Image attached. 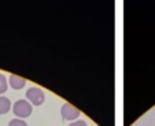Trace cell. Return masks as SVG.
Here are the masks:
<instances>
[{
	"mask_svg": "<svg viewBox=\"0 0 155 126\" xmlns=\"http://www.w3.org/2000/svg\"><path fill=\"white\" fill-rule=\"evenodd\" d=\"M12 112L15 114V117L19 119H24L32 115L33 112V106L28 102L26 99H19L12 104Z\"/></svg>",
	"mask_w": 155,
	"mask_h": 126,
	"instance_id": "1",
	"label": "cell"
},
{
	"mask_svg": "<svg viewBox=\"0 0 155 126\" xmlns=\"http://www.w3.org/2000/svg\"><path fill=\"white\" fill-rule=\"evenodd\" d=\"M26 100L32 106H41L45 100V93L38 86H32L26 91Z\"/></svg>",
	"mask_w": 155,
	"mask_h": 126,
	"instance_id": "2",
	"label": "cell"
},
{
	"mask_svg": "<svg viewBox=\"0 0 155 126\" xmlns=\"http://www.w3.org/2000/svg\"><path fill=\"white\" fill-rule=\"evenodd\" d=\"M80 114H81L80 110L76 108L73 104H70V103H64L61 108V115L64 121H71V122H73V121H77L80 117Z\"/></svg>",
	"mask_w": 155,
	"mask_h": 126,
	"instance_id": "3",
	"label": "cell"
},
{
	"mask_svg": "<svg viewBox=\"0 0 155 126\" xmlns=\"http://www.w3.org/2000/svg\"><path fill=\"white\" fill-rule=\"evenodd\" d=\"M7 79H8V86H11V88L15 89V91L24 89V86L26 85V79L19 77V76H17V74H11Z\"/></svg>",
	"mask_w": 155,
	"mask_h": 126,
	"instance_id": "4",
	"label": "cell"
},
{
	"mask_svg": "<svg viewBox=\"0 0 155 126\" xmlns=\"http://www.w3.org/2000/svg\"><path fill=\"white\" fill-rule=\"evenodd\" d=\"M12 108L11 100L6 96H0V115H4Z\"/></svg>",
	"mask_w": 155,
	"mask_h": 126,
	"instance_id": "5",
	"label": "cell"
},
{
	"mask_svg": "<svg viewBox=\"0 0 155 126\" xmlns=\"http://www.w3.org/2000/svg\"><path fill=\"white\" fill-rule=\"evenodd\" d=\"M7 89H8V79L4 74L0 73V95L6 93Z\"/></svg>",
	"mask_w": 155,
	"mask_h": 126,
	"instance_id": "6",
	"label": "cell"
},
{
	"mask_svg": "<svg viewBox=\"0 0 155 126\" xmlns=\"http://www.w3.org/2000/svg\"><path fill=\"white\" fill-rule=\"evenodd\" d=\"M8 126H29L25 119H19V118H14L8 122Z\"/></svg>",
	"mask_w": 155,
	"mask_h": 126,
	"instance_id": "7",
	"label": "cell"
},
{
	"mask_svg": "<svg viewBox=\"0 0 155 126\" xmlns=\"http://www.w3.org/2000/svg\"><path fill=\"white\" fill-rule=\"evenodd\" d=\"M69 126H88V125L84 119H77V121H73Z\"/></svg>",
	"mask_w": 155,
	"mask_h": 126,
	"instance_id": "8",
	"label": "cell"
}]
</instances>
